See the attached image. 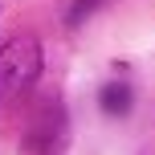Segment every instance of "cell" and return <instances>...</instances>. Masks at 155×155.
Returning a JSON list of instances; mask_svg holds the SVG:
<instances>
[{
	"label": "cell",
	"mask_w": 155,
	"mask_h": 155,
	"mask_svg": "<svg viewBox=\"0 0 155 155\" xmlns=\"http://www.w3.org/2000/svg\"><path fill=\"white\" fill-rule=\"evenodd\" d=\"M41 70H45V49L33 33H12L0 45V106H12L21 94L37 86Z\"/></svg>",
	"instance_id": "cell-1"
},
{
	"label": "cell",
	"mask_w": 155,
	"mask_h": 155,
	"mask_svg": "<svg viewBox=\"0 0 155 155\" xmlns=\"http://www.w3.org/2000/svg\"><path fill=\"white\" fill-rule=\"evenodd\" d=\"M102 110H106V114H127V110H131V86L110 82L106 90H102Z\"/></svg>",
	"instance_id": "cell-3"
},
{
	"label": "cell",
	"mask_w": 155,
	"mask_h": 155,
	"mask_svg": "<svg viewBox=\"0 0 155 155\" xmlns=\"http://www.w3.org/2000/svg\"><path fill=\"white\" fill-rule=\"evenodd\" d=\"M65 147H70V114L61 98L49 94L21 135V155H65Z\"/></svg>",
	"instance_id": "cell-2"
}]
</instances>
